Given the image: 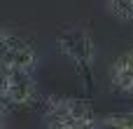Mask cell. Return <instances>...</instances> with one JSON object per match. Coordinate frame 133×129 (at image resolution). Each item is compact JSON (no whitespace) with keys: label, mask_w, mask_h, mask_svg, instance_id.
I'll use <instances>...</instances> for the list:
<instances>
[{"label":"cell","mask_w":133,"mask_h":129,"mask_svg":"<svg viewBox=\"0 0 133 129\" xmlns=\"http://www.w3.org/2000/svg\"><path fill=\"white\" fill-rule=\"evenodd\" d=\"M42 118L47 127H98V120L94 118V108L82 99L47 96L42 101Z\"/></svg>","instance_id":"cell-1"},{"label":"cell","mask_w":133,"mask_h":129,"mask_svg":"<svg viewBox=\"0 0 133 129\" xmlns=\"http://www.w3.org/2000/svg\"><path fill=\"white\" fill-rule=\"evenodd\" d=\"M56 47L61 54H65L75 66L77 71L82 73L87 87L91 89L94 87V80H91V66H94V56H96V47H94V40L89 38V33L84 28H63L56 33Z\"/></svg>","instance_id":"cell-2"},{"label":"cell","mask_w":133,"mask_h":129,"mask_svg":"<svg viewBox=\"0 0 133 129\" xmlns=\"http://www.w3.org/2000/svg\"><path fill=\"white\" fill-rule=\"evenodd\" d=\"M35 96H37V92H35L33 71H26L19 66H7V82H5L2 101L7 106H28L30 101H35Z\"/></svg>","instance_id":"cell-3"},{"label":"cell","mask_w":133,"mask_h":129,"mask_svg":"<svg viewBox=\"0 0 133 129\" xmlns=\"http://www.w3.org/2000/svg\"><path fill=\"white\" fill-rule=\"evenodd\" d=\"M110 89L122 96L133 94V52L122 54L110 66Z\"/></svg>","instance_id":"cell-4"},{"label":"cell","mask_w":133,"mask_h":129,"mask_svg":"<svg viewBox=\"0 0 133 129\" xmlns=\"http://www.w3.org/2000/svg\"><path fill=\"white\" fill-rule=\"evenodd\" d=\"M105 2H108V12L115 19L124 24L133 21V0H105Z\"/></svg>","instance_id":"cell-5"},{"label":"cell","mask_w":133,"mask_h":129,"mask_svg":"<svg viewBox=\"0 0 133 129\" xmlns=\"http://www.w3.org/2000/svg\"><path fill=\"white\" fill-rule=\"evenodd\" d=\"M98 127H133V110L126 115H112V118L98 120Z\"/></svg>","instance_id":"cell-6"}]
</instances>
